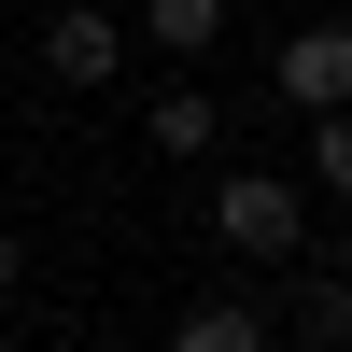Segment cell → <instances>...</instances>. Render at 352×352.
Instances as JSON below:
<instances>
[{
  "label": "cell",
  "instance_id": "1",
  "mask_svg": "<svg viewBox=\"0 0 352 352\" xmlns=\"http://www.w3.org/2000/svg\"><path fill=\"white\" fill-rule=\"evenodd\" d=\"M212 240L254 254V268H282V254L310 240V184H296V169H226V184H212Z\"/></svg>",
  "mask_w": 352,
  "mask_h": 352
},
{
  "label": "cell",
  "instance_id": "2",
  "mask_svg": "<svg viewBox=\"0 0 352 352\" xmlns=\"http://www.w3.org/2000/svg\"><path fill=\"white\" fill-rule=\"evenodd\" d=\"M268 85L296 113H352V14H324V28H296V43L268 56Z\"/></svg>",
  "mask_w": 352,
  "mask_h": 352
},
{
  "label": "cell",
  "instance_id": "3",
  "mask_svg": "<svg viewBox=\"0 0 352 352\" xmlns=\"http://www.w3.org/2000/svg\"><path fill=\"white\" fill-rule=\"evenodd\" d=\"M43 71L56 85H113V71H127V28H113V14H56L43 28Z\"/></svg>",
  "mask_w": 352,
  "mask_h": 352
},
{
  "label": "cell",
  "instance_id": "4",
  "mask_svg": "<svg viewBox=\"0 0 352 352\" xmlns=\"http://www.w3.org/2000/svg\"><path fill=\"white\" fill-rule=\"evenodd\" d=\"M169 352H282V338H268V310H254V296H197L184 324H169Z\"/></svg>",
  "mask_w": 352,
  "mask_h": 352
},
{
  "label": "cell",
  "instance_id": "5",
  "mask_svg": "<svg viewBox=\"0 0 352 352\" xmlns=\"http://www.w3.org/2000/svg\"><path fill=\"white\" fill-rule=\"evenodd\" d=\"M141 127H155V155H212V141H226V99H212V85H155Z\"/></svg>",
  "mask_w": 352,
  "mask_h": 352
},
{
  "label": "cell",
  "instance_id": "6",
  "mask_svg": "<svg viewBox=\"0 0 352 352\" xmlns=\"http://www.w3.org/2000/svg\"><path fill=\"white\" fill-rule=\"evenodd\" d=\"M127 43H155V56H212V43H226V0H141Z\"/></svg>",
  "mask_w": 352,
  "mask_h": 352
},
{
  "label": "cell",
  "instance_id": "7",
  "mask_svg": "<svg viewBox=\"0 0 352 352\" xmlns=\"http://www.w3.org/2000/svg\"><path fill=\"white\" fill-rule=\"evenodd\" d=\"M310 197H352V113H310V169H296Z\"/></svg>",
  "mask_w": 352,
  "mask_h": 352
},
{
  "label": "cell",
  "instance_id": "8",
  "mask_svg": "<svg viewBox=\"0 0 352 352\" xmlns=\"http://www.w3.org/2000/svg\"><path fill=\"white\" fill-rule=\"evenodd\" d=\"M310 352H352V268L310 282Z\"/></svg>",
  "mask_w": 352,
  "mask_h": 352
},
{
  "label": "cell",
  "instance_id": "9",
  "mask_svg": "<svg viewBox=\"0 0 352 352\" xmlns=\"http://www.w3.org/2000/svg\"><path fill=\"white\" fill-rule=\"evenodd\" d=\"M14 282H28V240H14V226H0V296H14Z\"/></svg>",
  "mask_w": 352,
  "mask_h": 352
},
{
  "label": "cell",
  "instance_id": "10",
  "mask_svg": "<svg viewBox=\"0 0 352 352\" xmlns=\"http://www.w3.org/2000/svg\"><path fill=\"white\" fill-rule=\"evenodd\" d=\"M56 352H85V338H56Z\"/></svg>",
  "mask_w": 352,
  "mask_h": 352
}]
</instances>
